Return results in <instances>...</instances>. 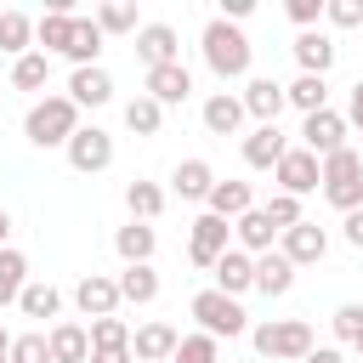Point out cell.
Returning <instances> with one entry per match:
<instances>
[{
	"mask_svg": "<svg viewBox=\"0 0 363 363\" xmlns=\"http://www.w3.org/2000/svg\"><path fill=\"white\" fill-rule=\"evenodd\" d=\"M199 119H204L210 136H238V125H244V102H238L233 91H210L204 108H199Z\"/></svg>",
	"mask_w": 363,
	"mask_h": 363,
	"instance_id": "21",
	"label": "cell"
},
{
	"mask_svg": "<svg viewBox=\"0 0 363 363\" xmlns=\"http://www.w3.org/2000/svg\"><path fill=\"white\" fill-rule=\"evenodd\" d=\"M250 340L267 363H306L312 357V323L306 318H267L250 329Z\"/></svg>",
	"mask_w": 363,
	"mask_h": 363,
	"instance_id": "3",
	"label": "cell"
},
{
	"mask_svg": "<svg viewBox=\"0 0 363 363\" xmlns=\"http://www.w3.org/2000/svg\"><path fill=\"white\" fill-rule=\"evenodd\" d=\"M6 233H11V216H6V204H0V250H6Z\"/></svg>",
	"mask_w": 363,
	"mask_h": 363,
	"instance_id": "50",
	"label": "cell"
},
{
	"mask_svg": "<svg viewBox=\"0 0 363 363\" xmlns=\"http://www.w3.org/2000/svg\"><path fill=\"white\" fill-rule=\"evenodd\" d=\"M136 57H142L147 68L182 62V40H176V28H170V23H142V28H136Z\"/></svg>",
	"mask_w": 363,
	"mask_h": 363,
	"instance_id": "13",
	"label": "cell"
},
{
	"mask_svg": "<svg viewBox=\"0 0 363 363\" xmlns=\"http://www.w3.org/2000/svg\"><path fill=\"white\" fill-rule=\"evenodd\" d=\"M284 102L301 108V119H306V113H323V108H329V79H318V74H295V79L284 85Z\"/></svg>",
	"mask_w": 363,
	"mask_h": 363,
	"instance_id": "27",
	"label": "cell"
},
{
	"mask_svg": "<svg viewBox=\"0 0 363 363\" xmlns=\"http://www.w3.org/2000/svg\"><path fill=\"white\" fill-rule=\"evenodd\" d=\"M250 11H255V0H221V17H227V23H244Z\"/></svg>",
	"mask_w": 363,
	"mask_h": 363,
	"instance_id": "47",
	"label": "cell"
},
{
	"mask_svg": "<svg viewBox=\"0 0 363 363\" xmlns=\"http://www.w3.org/2000/svg\"><path fill=\"white\" fill-rule=\"evenodd\" d=\"M187 312H193V318H199V329H204V335H216V340H238V335L250 329V312H244L233 295H221L216 284H210V289H199Z\"/></svg>",
	"mask_w": 363,
	"mask_h": 363,
	"instance_id": "5",
	"label": "cell"
},
{
	"mask_svg": "<svg viewBox=\"0 0 363 363\" xmlns=\"http://www.w3.org/2000/svg\"><path fill=\"white\" fill-rule=\"evenodd\" d=\"M261 210L272 216V227H278V233H289V227H301V221H306V216H301V199H289V193H272Z\"/></svg>",
	"mask_w": 363,
	"mask_h": 363,
	"instance_id": "42",
	"label": "cell"
},
{
	"mask_svg": "<svg viewBox=\"0 0 363 363\" xmlns=\"http://www.w3.org/2000/svg\"><path fill=\"white\" fill-rule=\"evenodd\" d=\"M306 363H346V357H340L335 346H312V357H306Z\"/></svg>",
	"mask_w": 363,
	"mask_h": 363,
	"instance_id": "48",
	"label": "cell"
},
{
	"mask_svg": "<svg viewBox=\"0 0 363 363\" xmlns=\"http://www.w3.org/2000/svg\"><path fill=\"white\" fill-rule=\"evenodd\" d=\"M357 153H363V147H357Z\"/></svg>",
	"mask_w": 363,
	"mask_h": 363,
	"instance_id": "54",
	"label": "cell"
},
{
	"mask_svg": "<svg viewBox=\"0 0 363 363\" xmlns=\"http://www.w3.org/2000/svg\"><path fill=\"white\" fill-rule=\"evenodd\" d=\"M340 233H346V244H352V250H363V210H352V216L340 221Z\"/></svg>",
	"mask_w": 363,
	"mask_h": 363,
	"instance_id": "45",
	"label": "cell"
},
{
	"mask_svg": "<svg viewBox=\"0 0 363 363\" xmlns=\"http://www.w3.org/2000/svg\"><path fill=\"white\" fill-rule=\"evenodd\" d=\"M91 17H96L102 34H136V6H130V0H102Z\"/></svg>",
	"mask_w": 363,
	"mask_h": 363,
	"instance_id": "37",
	"label": "cell"
},
{
	"mask_svg": "<svg viewBox=\"0 0 363 363\" xmlns=\"http://www.w3.org/2000/svg\"><path fill=\"white\" fill-rule=\"evenodd\" d=\"M91 363H136V357H130V346H125V352H91Z\"/></svg>",
	"mask_w": 363,
	"mask_h": 363,
	"instance_id": "49",
	"label": "cell"
},
{
	"mask_svg": "<svg viewBox=\"0 0 363 363\" xmlns=\"http://www.w3.org/2000/svg\"><path fill=\"white\" fill-rule=\"evenodd\" d=\"M357 357H363V340H357Z\"/></svg>",
	"mask_w": 363,
	"mask_h": 363,
	"instance_id": "52",
	"label": "cell"
},
{
	"mask_svg": "<svg viewBox=\"0 0 363 363\" xmlns=\"http://www.w3.org/2000/svg\"><path fill=\"white\" fill-rule=\"evenodd\" d=\"M23 289H28V255L6 244V250H0V306H11Z\"/></svg>",
	"mask_w": 363,
	"mask_h": 363,
	"instance_id": "33",
	"label": "cell"
},
{
	"mask_svg": "<svg viewBox=\"0 0 363 363\" xmlns=\"http://www.w3.org/2000/svg\"><path fill=\"white\" fill-rule=\"evenodd\" d=\"M45 79H51V57L45 51H28V57L11 62V91H45Z\"/></svg>",
	"mask_w": 363,
	"mask_h": 363,
	"instance_id": "35",
	"label": "cell"
},
{
	"mask_svg": "<svg viewBox=\"0 0 363 363\" xmlns=\"http://www.w3.org/2000/svg\"><path fill=\"white\" fill-rule=\"evenodd\" d=\"M11 340H17V335H6V329H0V357H11Z\"/></svg>",
	"mask_w": 363,
	"mask_h": 363,
	"instance_id": "51",
	"label": "cell"
},
{
	"mask_svg": "<svg viewBox=\"0 0 363 363\" xmlns=\"http://www.w3.org/2000/svg\"><path fill=\"white\" fill-rule=\"evenodd\" d=\"M238 102H244V113L261 119V125H278V113L289 108V102H284V85H278L272 74H250V85L238 91Z\"/></svg>",
	"mask_w": 363,
	"mask_h": 363,
	"instance_id": "11",
	"label": "cell"
},
{
	"mask_svg": "<svg viewBox=\"0 0 363 363\" xmlns=\"http://www.w3.org/2000/svg\"><path fill=\"white\" fill-rule=\"evenodd\" d=\"M346 113H335V108H323V113H306L301 119V147L306 153H318V159H329V153H340L346 147Z\"/></svg>",
	"mask_w": 363,
	"mask_h": 363,
	"instance_id": "9",
	"label": "cell"
},
{
	"mask_svg": "<svg viewBox=\"0 0 363 363\" xmlns=\"http://www.w3.org/2000/svg\"><path fill=\"white\" fill-rule=\"evenodd\" d=\"M0 363H11V357H0Z\"/></svg>",
	"mask_w": 363,
	"mask_h": 363,
	"instance_id": "53",
	"label": "cell"
},
{
	"mask_svg": "<svg viewBox=\"0 0 363 363\" xmlns=\"http://www.w3.org/2000/svg\"><path fill=\"white\" fill-rule=\"evenodd\" d=\"M255 289H261L267 301L295 289V267H289V255H284V250H267V255H255Z\"/></svg>",
	"mask_w": 363,
	"mask_h": 363,
	"instance_id": "24",
	"label": "cell"
},
{
	"mask_svg": "<svg viewBox=\"0 0 363 363\" xmlns=\"http://www.w3.org/2000/svg\"><path fill=\"white\" fill-rule=\"evenodd\" d=\"M233 250V221H221V216H193V227H187V255H193V267H216L221 255Z\"/></svg>",
	"mask_w": 363,
	"mask_h": 363,
	"instance_id": "6",
	"label": "cell"
},
{
	"mask_svg": "<svg viewBox=\"0 0 363 363\" xmlns=\"http://www.w3.org/2000/svg\"><path fill=\"white\" fill-rule=\"evenodd\" d=\"M147 96H153L159 108H176V102H187V96H193V74H187V62L147 68Z\"/></svg>",
	"mask_w": 363,
	"mask_h": 363,
	"instance_id": "15",
	"label": "cell"
},
{
	"mask_svg": "<svg viewBox=\"0 0 363 363\" xmlns=\"http://www.w3.org/2000/svg\"><path fill=\"white\" fill-rule=\"evenodd\" d=\"M329 323H335V340H346V346H357V340H363V301H340Z\"/></svg>",
	"mask_w": 363,
	"mask_h": 363,
	"instance_id": "40",
	"label": "cell"
},
{
	"mask_svg": "<svg viewBox=\"0 0 363 363\" xmlns=\"http://www.w3.org/2000/svg\"><path fill=\"white\" fill-rule=\"evenodd\" d=\"M170 187H176L182 199H210V187H216V170H210L204 159H182V164L170 170Z\"/></svg>",
	"mask_w": 363,
	"mask_h": 363,
	"instance_id": "30",
	"label": "cell"
},
{
	"mask_svg": "<svg viewBox=\"0 0 363 363\" xmlns=\"http://www.w3.org/2000/svg\"><path fill=\"white\" fill-rule=\"evenodd\" d=\"M51 363H91V329L85 323H51Z\"/></svg>",
	"mask_w": 363,
	"mask_h": 363,
	"instance_id": "25",
	"label": "cell"
},
{
	"mask_svg": "<svg viewBox=\"0 0 363 363\" xmlns=\"http://www.w3.org/2000/svg\"><path fill=\"white\" fill-rule=\"evenodd\" d=\"M11 363H51V335L45 329H28L11 340Z\"/></svg>",
	"mask_w": 363,
	"mask_h": 363,
	"instance_id": "41",
	"label": "cell"
},
{
	"mask_svg": "<svg viewBox=\"0 0 363 363\" xmlns=\"http://www.w3.org/2000/svg\"><path fill=\"white\" fill-rule=\"evenodd\" d=\"M272 182H278V193H289V199H306L312 187H323V159H318V153H306V147H289V153L278 159Z\"/></svg>",
	"mask_w": 363,
	"mask_h": 363,
	"instance_id": "7",
	"label": "cell"
},
{
	"mask_svg": "<svg viewBox=\"0 0 363 363\" xmlns=\"http://www.w3.org/2000/svg\"><path fill=\"white\" fill-rule=\"evenodd\" d=\"M284 11H289V23H295V28L306 34V28H318V23H323V11H329V0H289Z\"/></svg>",
	"mask_w": 363,
	"mask_h": 363,
	"instance_id": "43",
	"label": "cell"
},
{
	"mask_svg": "<svg viewBox=\"0 0 363 363\" xmlns=\"http://www.w3.org/2000/svg\"><path fill=\"white\" fill-rule=\"evenodd\" d=\"M74 306L96 323V318H119V278H108V272H85L79 284H74Z\"/></svg>",
	"mask_w": 363,
	"mask_h": 363,
	"instance_id": "10",
	"label": "cell"
},
{
	"mask_svg": "<svg viewBox=\"0 0 363 363\" xmlns=\"http://www.w3.org/2000/svg\"><path fill=\"white\" fill-rule=\"evenodd\" d=\"M335 28H363V0H329V11H323Z\"/></svg>",
	"mask_w": 363,
	"mask_h": 363,
	"instance_id": "44",
	"label": "cell"
},
{
	"mask_svg": "<svg viewBox=\"0 0 363 363\" xmlns=\"http://www.w3.org/2000/svg\"><path fill=\"white\" fill-rule=\"evenodd\" d=\"M176 346H182V335H176L170 323H142V329L130 335V357H136V363H170Z\"/></svg>",
	"mask_w": 363,
	"mask_h": 363,
	"instance_id": "19",
	"label": "cell"
},
{
	"mask_svg": "<svg viewBox=\"0 0 363 363\" xmlns=\"http://www.w3.org/2000/svg\"><path fill=\"white\" fill-rule=\"evenodd\" d=\"M68 40H74V6H68V0H51V11L34 17V51H45V57L57 51V57H62Z\"/></svg>",
	"mask_w": 363,
	"mask_h": 363,
	"instance_id": "12",
	"label": "cell"
},
{
	"mask_svg": "<svg viewBox=\"0 0 363 363\" xmlns=\"http://www.w3.org/2000/svg\"><path fill=\"white\" fill-rule=\"evenodd\" d=\"M340 216H352V210H363V153L357 147H340V153H329L323 159V187H318Z\"/></svg>",
	"mask_w": 363,
	"mask_h": 363,
	"instance_id": "4",
	"label": "cell"
},
{
	"mask_svg": "<svg viewBox=\"0 0 363 363\" xmlns=\"http://www.w3.org/2000/svg\"><path fill=\"white\" fill-rule=\"evenodd\" d=\"M199 45H204V68H210L216 79H250L255 45H250V34H244L238 23L210 17V23H204V34H199Z\"/></svg>",
	"mask_w": 363,
	"mask_h": 363,
	"instance_id": "1",
	"label": "cell"
},
{
	"mask_svg": "<svg viewBox=\"0 0 363 363\" xmlns=\"http://www.w3.org/2000/svg\"><path fill=\"white\" fill-rule=\"evenodd\" d=\"M17 306H23V318H40V323H45V318L62 312V289L45 284V278H28V289L17 295Z\"/></svg>",
	"mask_w": 363,
	"mask_h": 363,
	"instance_id": "31",
	"label": "cell"
},
{
	"mask_svg": "<svg viewBox=\"0 0 363 363\" xmlns=\"http://www.w3.org/2000/svg\"><path fill=\"white\" fill-rule=\"evenodd\" d=\"M62 153H68V164H74L79 176H96V170H108V164H113V136H108L102 125H79V130H74V142H68Z\"/></svg>",
	"mask_w": 363,
	"mask_h": 363,
	"instance_id": "8",
	"label": "cell"
},
{
	"mask_svg": "<svg viewBox=\"0 0 363 363\" xmlns=\"http://www.w3.org/2000/svg\"><path fill=\"white\" fill-rule=\"evenodd\" d=\"M125 210H130V221H159L164 216V187L159 182H130L125 187Z\"/></svg>",
	"mask_w": 363,
	"mask_h": 363,
	"instance_id": "32",
	"label": "cell"
},
{
	"mask_svg": "<svg viewBox=\"0 0 363 363\" xmlns=\"http://www.w3.org/2000/svg\"><path fill=\"white\" fill-rule=\"evenodd\" d=\"M278 238H284V233L272 227V216H267L261 204H255V210H244V216L233 221V244H238V250H250V255H267Z\"/></svg>",
	"mask_w": 363,
	"mask_h": 363,
	"instance_id": "17",
	"label": "cell"
},
{
	"mask_svg": "<svg viewBox=\"0 0 363 363\" xmlns=\"http://www.w3.org/2000/svg\"><path fill=\"white\" fill-rule=\"evenodd\" d=\"M113 250H119V261H125V267H153L159 233H153L147 221H125V227L113 233Z\"/></svg>",
	"mask_w": 363,
	"mask_h": 363,
	"instance_id": "22",
	"label": "cell"
},
{
	"mask_svg": "<svg viewBox=\"0 0 363 363\" xmlns=\"http://www.w3.org/2000/svg\"><path fill=\"white\" fill-rule=\"evenodd\" d=\"M204 204H210V216L238 221L244 210H255V193H250V182H233V176H227V182H216V187H210V199H204Z\"/></svg>",
	"mask_w": 363,
	"mask_h": 363,
	"instance_id": "26",
	"label": "cell"
},
{
	"mask_svg": "<svg viewBox=\"0 0 363 363\" xmlns=\"http://www.w3.org/2000/svg\"><path fill=\"white\" fill-rule=\"evenodd\" d=\"M346 125H357L363 130V79L352 85V96H346Z\"/></svg>",
	"mask_w": 363,
	"mask_h": 363,
	"instance_id": "46",
	"label": "cell"
},
{
	"mask_svg": "<svg viewBox=\"0 0 363 363\" xmlns=\"http://www.w3.org/2000/svg\"><path fill=\"white\" fill-rule=\"evenodd\" d=\"M210 272H216V289H221V295H233V301H238L244 289H255V255H250V250H238V244H233Z\"/></svg>",
	"mask_w": 363,
	"mask_h": 363,
	"instance_id": "18",
	"label": "cell"
},
{
	"mask_svg": "<svg viewBox=\"0 0 363 363\" xmlns=\"http://www.w3.org/2000/svg\"><path fill=\"white\" fill-rule=\"evenodd\" d=\"M159 125H164V108H159L147 91L125 102V130H136V136H159Z\"/></svg>",
	"mask_w": 363,
	"mask_h": 363,
	"instance_id": "36",
	"label": "cell"
},
{
	"mask_svg": "<svg viewBox=\"0 0 363 363\" xmlns=\"http://www.w3.org/2000/svg\"><path fill=\"white\" fill-rule=\"evenodd\" d=\"M0 51H6L11 62L34 51V17H28V11H0Z\"/></svg>",
	"mask_w": 363,
	"mask_h": 363,
	"instance_id": "29",
	"label": "cell"
},
{
	"mask_svg": "<svg viewBox=\"0 0 363 363\" xmlns=\"http://www.w3.org/2000/svg\"><path fill=\"white\" fill-rule=\"evenodd\" d=\"M284 153H289V136H284L278 125H255V130L244 136V164H250V170H278Z\"/></svg>",
	"mask_w": 363,
	"mask_h": 363,
	"instance_id": "16",
	"label": "cell"
},
{
	"mask_svg": "<svg viewBox=\"0 0 363 363\" xmlns=\"http://www.w3.org/2000/svg\"><path fill=\"white\" fill-rule=\"evenodd\" d=\"M284 255H289V267H318L323 255H329V233L318 227V221H301V227H289L284 233V244H278Z\"/></svg>",
	"mask_w": 363,
	"mask_h": 363,
	"instance_id": "14",
	"label": "cell"
},
{
	"mask_svg": "<svg viewBox=\"0 0 363 363\" xmlns=\"http://www.w3.org/2000/svg\"><path fill=\"white\" fill-rule=\"evenodd\" d=\"M74 68H96V57H102V28H96V17H74V40H68V51H62Z\"/></svg>",
	"mask_w": 363,
	"mask_h": 363,
	"instance_id": "28",
	"label": "cell"
},
{
	"mask_svg": "<svg viewBox=\"0 0 363 363\" xmlns=\"http://www.w3.org/2000/svg\"><path fill=\"white\" fill-rule=\"evenodd\" d=\"M130 335H136V329H130L125 318H96V323H91V352H125Z\"/></svg>",
	"mask_w": 363,
	"mask_h": 363,
	"instance_id": "38",
	"label": "cell"
},
{
	"mask_svg": "<svg viewBox=\"0 0 363 363\" xmlns=\"http://www.w3.org/2000/svg\"><path fill=\"white\" fill-rule=\"evenodd\" d=\"M119 301H130V306L159 301V272H153V267H125V272H119Z\"/></svg>",
	"mask_w": 363,
	"mask_h": 363,
	"instance_id": "34",
	"label": "cell"
},
{
	"mask_svg": "<svg viewBox=\"0 0 363 363\" xmlns=\"http://www.w3.org/2000/svg\"><path fill=\"white\" fill-rule=\"evenodd\" d=\"M289 51H295L301 74H318V79H323V74L335 68V40H329L323 28H306V34H295V45H289Z\"/></svg>",
	"mask_w": 363,
	"mask_h": 363,
	"instance_id": "23",
	"label": "cell"
},
{
	"mask_svg": "<svg viewBox=\"0 0 363 363\" xmlns=\"http://www.w3.org/2000/svg\"><path fill=\"white\" fill-rule=\"evenodd\" d=\"M74 130H79V108H74L68 91H45V96L23 113V136H28L34 147H68Z\"/></svg>",
	"mask_w": 363,
	"mask_h": 363,
	"instance_id": "2",
	"label": "cell"
},
{
	"mask_svg": "<svg viewBox=\"0 0 363 363\" xmlns=\"http://www.w3.org/2000/svg\"><path fill=\"white\" fill-rule=\"evenodd\" d=\"M170 363H221V340L216 335H182V346H176V357Z\"/></svg>",
	"mask_w": 363,
	"mask_h": 363,
	"instance_id": "39",
	"label": "cell"
},
{
	"mask_svg": "<svg viewBox=\"0 0 363 363\" xmlns=\"http://www.w3.org/2000/svg\"><path fill=\"white\" fill-rule=\"evenodd\" d=\"M68 96H74V108H102V102H113V74L96 62V68H74L68 74Z\"/></svg>",
	"mask_w": 363,
	"mask_h": 363,
	"instance_id": "20",
	"label": "cell"
}]
</instances>
